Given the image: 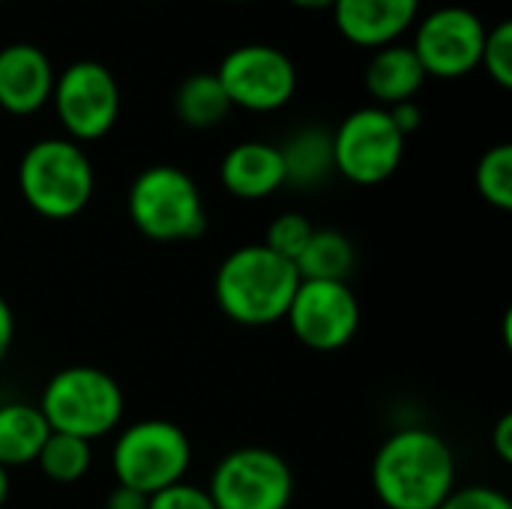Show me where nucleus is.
Here are the masks:
<instances>
[{
  "mask_svg": "<svg viewBox=\"0 0 512 509\" xmlns=\"http://www.w3.org/2000/svg\"><path fill=\"white\" fill-rule=\"evenodd\" d=\"M369 483L384 509H438L459 486L456 453L429 426L393 429L375 450Z\"/></svg>",
  "mask_w": 512,
  "mask_h": 509,
  "instance_id": "1",
  "label": "nucleus"
},
{
  "mask_svg": "<svg viewBox=\"0 0 512 509\" xmlns=\"http://www.w3.org/2000/svg\"><path fill=\"white\" fill-rule=\"evenodd\" d=\"M300 273L291 261L270 252L264 243L231 249L213 276L219 312L240 327L282 324L297 294Z\"/></svg>",
  "mask_w": 512,
  "mask_h": 509,
  "instance_id": "2",
  "label": "nucleus"
},
{
  "mask_svg": "<svg viewBox=\"0 0 512 509\" xmlns=\"http://www.w3.org/2000/svg\"><path fill=\"white\" fill-rule=\"evenodd\" d=\"M21 201L48 222L81 216L96 192V168L90 153L66 135H45L18 159L15 171Z\"/></svg>",
  "mask_w": 512,
  "mask_h": 509,
  "instance_id": "3",
  "label": "nucleus"
},
{
  "mask_svg": "<svg viewBox=\"0 0 512 509\" xmlns=\"http://www.w3.org/2000/svg\"><path fill=\"white\" fill-rule=\"evenodd\" d=\"M135 231L153 243H189L207 231V201L198 180L171 162L141 168L126 189Z\"/></svg>",
  "mask_w": 512,
  "mask_h": 509,
  "instance_id": "4",
  "label": "nucleus"
},
{
  "mask_svg": "<svg viewBox=\"0 0 512 509\" xmlns=\"http://www.w3.org/2000/svg\"><path fill=\"white\" fill-rule=\"evenodd\" d=\"M39 411L51 432L96 444L123 426L126 393L105 369L75 363L48 378L39 396Z\"/></svg>",
  "mask_w": 512,
  "mask_h": 509,
  "instance_id": "5",
  "label": "nucleus"
},
{
  "mask_svg": "<svg viewBox=\"0 0 512 509\" xmlns=\"http://www.w3.org/2000/svg\"><path fill=\"white\" fill-rule=\"evenodd\" d=\"M192 468V441L183 426L162 417L135 420L117 429L111 447V474L117 486L141 495H156L180 480Z\"/></svg>",
  "mask_w": 512,
  "mask_h": 509,
  "instance_id": "6",
  "label": "nucleus"
},
{
  "mask_svg": "<svg viewBox=\"0 0 512 509\" xmlns=\"http://www.w3.org/2000/svg\"><path fill=\"white\" fill-rule=\"evenodd\" d=\"M120 84L114 72L93 57L66 63L51 90V108L66 138L75 144L102 141L120 117Z\"/></svg>",
  "mask_w": 512,
  "mask_h": 509,
  "instance_id": "7",
  "label": "nucleus"
},
{
  "mask_svg": "<svg viewBox=\"0 0 512 509\" xmlns=\"http://www.w3.org/2000/svg\"><path fill=\"white\" fill-rule=\"evenodd\" d=\"M204 489L216 509H291L297 477L276 450L237 447L216 462Z\"/></svg>",
  "mask_w": 512,
  "mask_h": 509,
  "instance_id": "8",
  "label": "nucleus"
},
{
  "mask_svg": "<svg viewBox=\"0 0 512 509\" xmlns=\"http://www.w3.org/2000/svg\"><path fill=\"white\" fill-rule=\"evenodd\" d=\"M216 78L231 108L249 114H273L291 105L300 87L297 63L288 51L270 42H243L225 51Z\"/></svg>",
  "mask_w": 512,
  "mask_h": 509,
  "instance_id": "9",
  "label": "nucleus"
},
{
  "mask_svg": "<svg viewBox=\"0 0 512 509\" xmlns=\"http://www.w3.org/2000/svg\"><path fill=\"white\" fill-rule=\"evenodd\" d=\"M408 138L390 120V111L381 105L354 108L333 129V162L336 174L354 186H381L387 183L402 159Z\"/></svg>",
  "mask_w": 512,
  "mask_h": 509,
  "instance_id": "10",
  "label": "nucleus"
},
{
  "mask_svg": "<svg viewBox=\"0 0 512 509\" xmlns=\"http://www.w3.org/2000/svg\"><path fill=\"white\" fill-rule=\"evenodd\" d=\"M486 30L489 27L474 9L450 3L420 15L408 45L414 48L426 78L456 81L480 69Z\"/></svg>",
  "mask_w": 512,
  "mask_h": 509,
  "instance_id": "11",
  "label": "nucleus"
},
{
  "mask_svg": "<svg viewBox=\"0 0 512 509\" xmlns=\"http://www.w3.org/2000/svg\"><path fill=\"white\" fill-rule=\"evenodd\" d=\"M363 321V309L348 282L300 279L297 294L288 306L285 324L294 339L318 354L342 351L354 342Z\"/></svg>",
  "mask_w": 512,
  "mask_h": 509,
  "instance_id": "12",
  "label": "nucleus"
},
{
  "mask_svg": "<svg viewBox=\"0 0 512 509\" xmlns=\"http://www.w3.org/2000/svg\"><path fill=\"white\" fill-rule=\"evenodd\" d=\"M57 69L36 42H9L0 48V111L33 117L51 105Z\"/></svg>",
  "mask_w": 512,
  "mask_h": 509,
  "instance_id": "13",
  "label": "nucleus"
},
{
  "mask_svg": "<svg viewBox=\"0 0 512 509\" xmlns=\"http://www.w3.org/2000/svg\"><path fill=\"white\" fill-rule=\"evenodd\" d=\"M423 0H333V24L354 48L378 51L402 42L420 18Z\"/></svg>",
  "mask_w": 512,
  "mask_h": 509,
  "instance_id": "14",
  "label": "nucleus"
},
{
  "mask_svg": "<svg viewBox=\"0 0 512 509\" xmlns=\"http://www.w3.org/2000/svg\"><path fill=\"white\" fill-rule=\"evenodd\" d=\"M219 183L222 189L246 204L267 201L285 189V165L279 144L273 141H237L225 150L219 162Z\"/></svg>",
  "mask_w": 512,
  "mask_h": 509,
  "instance_id": "15",
  "label": "nucleus"
},
{
  "mask_svg": "<svg viewBox=\"0 0 512 509\" xmlns=\"http://www.w3.org/2000/svg\"><path fill=\"white\" fill-rule=\"evenodd\" d=\"M363 84L366 93L375 99L372 105L393 108L399 102H411L420 96L426 84V72L408 42H393L372 51L363 69Z\"/></svg>",
  "mask_w": 512,
  "mask_h": 509,
  "instance_id": "16",
  "label": "nucleus"
},
{
  "mask_svg": "<svg viewBox=\"0 0 512 509\" xmlns=\"http://www.w3.org/2000/svg\"><path fill=\"white\" fill-rule=\"evenodd\" d=\"M279 153H282L288 189L312 192V189H321L336 174L333 129H327L321 123H306V126L294 129L279 144Z\"/></svg>",
  "mask_w": 512,
  "mask_h": 509,
  "instance_id": "17",
  "label": "nucleus"
},
{
  "mask_svg": "<svg viewBox=\"0 0 512 509\" xmlns=\"http://www.w3.org/2000/svg\"><path fill=\"white\" fill-rule=\"evenodd\" d=\"M51 429L39 411V405L12 399L0 402V468L18 471L36 465L42 444L48 441Z\"/></svg>",
  "mask_w": 512,
  "mask_h": 509,
  "instance_id": "18",
  "label": "nucleus"
},
{
  "mask_svg": "<svg viewBox=\"0 0 512 509\" xmlns=\"http://www.w3.org/2000/svg\"><path fill=\"white\" fill-rule=\"evenodd\" d=\"M174 114L192 132H210L231 117V102L216 72H192L174 90Z\"/></svg>",
  "mask_w": 512,
  "mask_h": 509,
  "instance_id": "19",
  "label": "nucleus"
},
{
  "mask_svg": "<svg viewBox=\"0 0 512 509\" xmlns=\"http://www.w3.org/2000/svg\"><path fill=\"white\" fill-rule=\"evenodd\" d=\"M300 279L318 282H348L357 267V249L348 234L336 228H315L303 255L294 261Z\"/></svg>",
  "mask_w": 512,
  "mask_h": 509,
  "instance_id": "20",
  "label": "nucleus"
},
{
  "mask_svg": "<svg viewBox=\"0 0 512 509\" xmlns=\"http://www.w3.org/2000/svg\"><path fill=\"white\" fill-rule=\"evenodd\" d=\"M36 468L54 486H75L93 468V444H87L81 438H72V435L51 432L48 441L39 450Z\"/></svg>",
  "mask_w": 512,
  "mask_h": 509,
  "instance_id": "21",
  "label": "nucleus"
},
{
  "mask_svg": "<svg viewBox=\"0 0 512 509\" xmlns=\"http://www.w3.org/2000/svg\"><path fill=\"white\" fill-rule=\"evenodd\" d=\"M474 186H477V195L501 210V213H510L512 210V144L501 141L495 147H489L477 168H474Z\"/></svg>",
  "mask_w": 512,
  "mask_h": 509,
  "instance_id": "22",
  "label": "nucleus"
},
{
  "mask_svg": "<svg viewBox=\"0 0 512 509\" xmlns=\"http://www.w3.org/2000/svg\"><path fill=\"white\" fill-rule=\"evenodd\" d=\"M312 234H315V225H312V219L306 213H300V210H282L279 216L270 219L261 243L270 252H276L279 258H285V261L294 264L303 255V249L312 240Z\"/></svg>",
  "mask_w": 512,
  "mask_h": 509,
  "instance_id": "23",
  "label": "nucleus"
},
{
  "mask_svg": "<svg viewBox=\"0 0 512 509\" xmlns=\"http://www.w3.org/2000/svg\"><path fill=\"white\" fill-rule=\"evenodd\" d=\"M480 69H486V75L501 87H512V24L507 18H501L495 27L486 30V42H483V54H480Z\"/></svg>",
  "mask_w": 512,
  "mask_h": 509,
  "instance_id": "24",
  "label": "nucleus"
},
{
  "mask_svg": "<svg viewBox=\"0 0 512 509\" xmlns=\"http://www.w3.org/2000/svg\"><path fill=\"white\" fill-rule=\"evenodd\" d=\"M147 509H216L207 489L189 480H180L147 498Z\"/></svg>",
  "mask_w": 512,
  "mask_h": 509,
  "instance_id": "25",
  "label": "nucleus"
},
{
  "mask_svg": "<svg viewBox=\"0 0 512 509\" xmlns=\"http://www.w3.org/2000/svg\"><path fill=\"white\" fill-rule=\"evenodd\" d=\"M438 509H512V501L507 492L495 486L471 483V486H456L453 495Z\"/></svg>",
  "mask_w": 512,
  "mask_h": 509,
  "instance_id": "26",
  "label": "nucleus"
},
{
  "mask_svg": "<svg viewBox=\"0 0 512 509\" xmlns=\"http://www.w3.org/2000/svg\"><path fill=\"white\" fill-rule=\"evenodd\" d=\"M390 111V120L396 123V129L408 138V135H414L420 126H423V108L417 105V99H411V102H399V105H393V108H387Z\"/></svg>",
  "mask_w": 512,
  "mask_h": 509,
  "instance_id": "27",
  "label": "nucleus"
},
{
  "mask_svg": "<svg viewBox=\"0 0 512 509\" xmlns=\"http://www.w3.org/2000/svg\"><path fill=\"white\" fill-rule=\"evenodd\" d=\"M492 453L498 456L501 465L512 462V414H501L495 429H492Z\"/></svg>",
  "mask_w": 512,
  "mask_h": 509,
  "instance_id": "28",
  "label": "nucleus"
},
{
  "mask_svg": "<svg viewBox=\"0 0 512 509\" xmlns=\"http://www.w3.org/2000/svg\"><path fill=\"white\" fill-rule=\"evenodd\" d=\"M102 509H147V495H141L135 489H126V486H114L105 495Z\"/></svg>",
  "mask_w": 512,
  "mask_h": 509,
  "instance_id": "29",
  "label": "nucleus"
},
{
  "mask_svg": "<svg viewBox=\"0 0 512 509\" xmlns=\"http://www.w3.org/2000/svg\"><path fill=\"white\" fill-rule=\"evenodd\" d=\"M12 342H15V312H12L9 300L0 294V363L12 351Z\"/></svg>",
  "mask_w": 512,
  "mask_h": 509,
  "instance_id": "30",
  "label": "nucleus"
},
{
  "mask_svg": "<svg viewBox=\"0 0 512 509\" xmlns=\"http://www.w3.org/2000/svg\"><path fill=\"white\" fill-rule=\"evenodd\" d=\"M288 3L297 6V9H306V12H321V9L333 6V0H288Z\"/></svg>",
  "mask_w": 512,
  "mask_h": 509,
  "instance_id": "31",
  "label": "nucleus"
},
{
  "mask_svg": "<svg viewBox=\"0 0 512 509\" xmlns=\"http://www.w3.org/2000/svg\"><path fill=\"white\" fill-rule=\"evenodd\" d=\"M9 495H12V480H9V471L0 468V509L6 507Z\"/></svg>",
  "mask_w": 512,
  "mask_h": 509,
  "instance_id": "32",
  "label": "nucleus"
},
{
  "mask_svg": "<svg viewBox=\"0 0 512 509\" xmlns=\"http://www.w3.org/2000/svg\"><path fill=\"white\" fill-rule=\"evenodd\" d=\"M225 3H252V0H225Z\"/></svg>",
  "mask_w": 512,
  "mask_h": 509,
  "instance_id": "33",
  "label": "nucleus"
},
{
  "mask_svg": "<svg viewBox=\"0 0 512 509\" xmlns=\"http://www.w3.org/2000/svg\"><path fill=\"white\" fill-rule=\"evenodd\" d=\"M0 6H3V0H0Z\"/></svg>",
  "mask_w": 512,
  "mask_h": 509,
  "instance_id": "34",
  "label": "nucleus"
}]
</instances>
